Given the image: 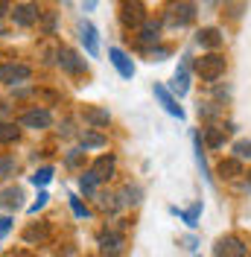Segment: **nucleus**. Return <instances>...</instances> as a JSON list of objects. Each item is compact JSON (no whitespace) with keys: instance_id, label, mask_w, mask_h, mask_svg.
<instances>
[{"instance_id":"1","label":"nucleus","mask_w":251,"mask_h":257,"mask_svg":"<svg viewBox=\"0 0 251 257\" xmlns=\"http://www.w3.org/2000/svg\"><path fill=\"white\" fill-rule=\"evenodd\" d=\"M196 73L202 76L204 82H216L225 73V56L219 53H207L202 59H196Z\"/></svg>"},{"instance_id":"2","label":"nucleus","mask_w":251,"mask_h":257,"mask_svg":"<svg viewBox=\"0 0 251 257\" xmlns=\"http://www.w3.org/2000/svg\"><path fill=\"white\" fill-rule=\"evenodd\" d=\"M30 76H32V70L21 62L0 64V85H21V82H27Z\"/></svg>"},{"instance_id":"3","label":"nucleus","mask_w":251,"mask_h":257,"mask_svg":"<svg viewBox=\"0 0 251 257\" xmlns=\"http://www.w3.org/2000/svg\"><path fill=\"white\" fill-rule=\"evenodd\" d=\"M193 18H196V6L190 0H175V3H170V15H167L170 27H187Z\"/></svg>"},{"instance_id":"4","label":"nucleus","mask_w":251,"mask_h":257,"mask_svg":"<svg viewBox=\"0 0 251 257\" xmlns=\"http://www.w3.org/2000/svg\"><path fill=\"white\" fill-rule=\"evenodd\" d=\"M213 254L216 257H245L248 254V245L239 237H219L216 245H213Z\"/></svg>"},{"instance_id":"5","label":"nucleus","mask_w":251,"mask_h":257,"mask_svg":"<svg viewBox=\"0 0 251 257\" xmlns=\"http://www.w3.org/2000/svg\"><path fill=\"white\" fill-rule=\"evenodd\" d=\"M152 94H155V99L164 105V111H167V114H173V117H178V120H184V108L178 105V96H175L170 88H164V85H158V82H155Z\"/></svg>"},{"instance_id":"6","label":"nucleus","mask_w":251,"mask_h":257,"mask_svg":"<svg viewBox=\"0 0 251 257\" xmlns=\"http://www.w3.org/2000/svg\"><path fill=\"white\" fill-rule=\"evenodd\" d=\"M79 41H82V47H85V53L91 59L99 56V32H96V27L91 21H82L79 24Z\"/></svg>"},{"instance_id":"7","label":"nucleus","mask_w":251,"mask_h":257,"mask_svg":"<svg viewBox=\"0 0 251 257\" xmlns=\"http://www.w3.org/2000/svg\"><path fill=\"white\" fill-rule=\"evenodd\" d=\"M120 21H123L126 27H135V30H141L149 18H146V9H143L138 0H126V3H123V12H120Z\"/></svg>"},{"instance_id":"8","label":"nucleus","mask_w":251,"mask_h":257,"mask_svg":"<svg viewBox=\"0 0 251 257\" xmlns=\"http://www.w3.org/2000/svg\"><path fill=\"white\" fill-rule=\"evenodd\" d=\"M170 91H173L175 96H184L190 91V56H184L181 59V64H178V70L173 73V82H170Z\"/></svg>"},{"instance_id":"9","label":"nucleus","mask_w":251,"mask_h":257,"mask_svg":"<svg viewBox=\"0 0 251 257\" xmlns=\"http://www.w3.org/2000/svg\"><path fill=\"white\" fill-rule=\"evenodd\" d=\"M53 123V114L47 108H30L21 114V126L24 128H47Z\"/></svg>"},{"instance_id":"10","label":"nucleus","mask_w":251,"mask_h":257,"mask_svg":"<svg viewBox=\"0 0 251 257\" xmlns=\"http://www.w3.org/2000/svg\"><path fill=\"white\" fill-rule=\"evenodd\" d=\"M38 18H41L38 3H21V6H15V12H12V21H15L18 27H32Z\"/></svg>"},{"instance_id":"11","label":"nucleus","mask_w":251,"mask_h":257,"mask_svg":"<svg viewBox=\"0 0 251 257\" xmlns=\"http://www.w3.org/2000/svg\"><path fill=\"white\" fill-rule=\"evenodd\" d=\"M123 245H126V237L123 234H117V231L99 234V248H102V254H108V257L123 254Z\"/></svg>"},{"instance_id":"12","label":"nucleus","mask_w":251,"mask_h":257,"mask_svg":"<svg viewBox=\"0 0 251 257\" xmlns=\"http://www.w3.org/2000/svg\"><path fill=\"white\" fill-rule=\"evenodd\" d=\"M108 59H111V64L117 67V73H120L123 79H132V76H135V64H132V59H129L120 47H111L108 50Z\"/></svg>"},{"instance_id":"13","label":"nucleus","mask_w":251,"mask_h":257,"mask_svg":"<svg viewBox=\"0 0 251 257\" xmlns=\"http://www.w3.org/2000/svg\"><path fill=\"white\" fill-rule=\"evenodd\" d=\"M59 64H62V70H67V73H82L85 70V59H79V53H73L70 47L59 50Z\"/></svg>"},{"instance_id":"14","label":"nucleus","mask_w":251,"mask_h":257,"mask_svg":"<svg viewBox=\"0 0 251 257\" xmlns=\"http://www.w3.org/2000/svg\"><path fill=\"white\" fill-rule=\"evenodd\" d=\"M196 41H199V47L204 50H219L222 47V32L216 27H204V30L196 32Z\"/></svg>"},{"instance_id":"15","label":"nucleus","mask_w":251,"mask_h":257,"mask_svg":"<svg viewBox=\"0 0 251 257\" xmlns=\"http://www.w3.org/2000/svg\"><path fill=\"white\" fill-rule=\"evenodd\" d=\"M21 199H24L21 187H6V190H0V210L15 213V210L21 208Z\"/></svg>"},{"instance_id":"16","label":"nucleus","mask_w":251,"mask_h":257,"mask_svg":"<svg viewBox=\"0 0 251 257\" xmlns=\"http://www.w3.org/2000/svg\"><path fill=\"white\" fill-rule=\"evenodd\" d=\"M82 117H85V123H91L94 128H102V126H108V123H111L108 108H96V105H85Z\"/></svg>"},{"instance_id":"17","label":"nucleus","mask_w":251,"mask_h":257,"mask_svg":"<svg viewBox=\"0 0 251 257\" xmlns=\"http://www.w3.org/2000/svg\"><path fill=\"white\" fill-rule=\"evenodd\" d=\"M193 152H196V164H199V170H202V178L207 181V184H213V176H210L207 161H204V141H202V135H199V132L193 135Z\"/></svg>"},{"instance_id":"18","label":"nucleus","mask_w":251,"mask_h":257,"mask_svg":"<svg viewBox=\"0 0 251 257\" xmlns=\"http://www.w3.org/2000/svg\"><path fill=\"white\" fill-rule=\"evenodd\" d=\"M114 167H117V158H114V155H99L91 170H94L96 176H99V181H102V178H108L111 173H114Z\"/></svg>"},{"instance_id":"19","label":"nucleus","mask_w":251,"mask_h":257,"mask_svg":"<svg viewBox=\"0 0 251 257\" xmlns=\"http://www.w3.org/2000/svg\"><path fill=\"white\" fill-rule=\"evenodd\" d=\"M138 32H141V35H138L141 44H155L158 38H161V24H158V21H146Z\"/></svg>"},{"instance_id":"20","label":"nucleus","mask_w":251,"mask_h":257,"mask_svg":"<svg viewBox=\"0 0 251 257\" xmlns=\"http://www.w3.org/2000/svg\"><path fill=\"white\" fill-rule=\"evenodd\" d=\"M170 210H173L178 219H184L190 228H196V225H199V216H202V202H196V205L187 208V210H178V208H170Z\"/></svg>"},{"instance_id":"21","label":"nucleus","mask_w":251,"mask_h":257,"mask_svg":"<svg viewBox=\"0 0 251 257\" xmlns=\"http://www.w3.org/2000/svg\"><path fill=\"white\" fill-rule=\"evenodd\" d=\"M219 176H222V178H236V176H242V161H239V158L222 161V164H219Z\"/></svg>"},{"instance_id":"22","label":"nucleus","mask_w":251,"mask_h":257,"mask_svg":"<svg viewBox=\"0 0 251 257\" xmlns=\"http://www.w3.org/2000/svg\"><path fill=\"white\" fill-rule=\"evenodd\" d=\"M96 184H99V176H96L94 170H88V173L79 176V190L85 193V196H91V193L96 190Z\"/></svg>"},{"instance_id":"23","label":"nucleus","mask_w":251,"mask_h":257,"mask_svg":"<svg viewBox=\"0 0 251 257\" xmlns=\"http://www.w3.org/2000/svg\"><path fill=\"white\" fill-rule=\"evenodd\" d=\"M79 144H82V149H96V146H105V135H99V132H85Z\"/></svg>"},{"instance_id":"24","label":"nucleus","mask_w":251,"mask_h":257,"mask_svg":"<svg viewBox=\"0 0 251 257\" xmlns=\"http://www.w3.org/2000/svg\"><path fill=\"white\" fill-rule=\"evenodd\" d=\"M30 181L35 184V187H44V184H50L53 181V167H41V170H35L30 176Z\"/></svg>"},{"instance_id":"25","label":"nucleus","mask_w":251,"mask_h":257,"mask_svg":"<svg viewBox=\"0 0 251 257\" xmlns=\"http://www.w3.org/2000/svg\"><path fill=\"white\" fill-rule=\"evenodd\" d=\"M47 228H35V225H32V228H27V231H24V240L27 242H44L47 240Z\"/></svg>"},{"instance_id":"26","label":"nucleus","mask_w":251,"mask_h":257,"mask_svg":"<svg viewBox=\"0 0 251 257\" xmlns=\"http://www.w3.org/2000/svg\"><path fill=\"white\" fill-rule=\"evenodd\" d=\"M204 135V141H207V146H222V141H225V135H222V128H204L202 132Z\"/></svg>"},{"instance_id":"27","label":"nucleus","mask_w":251,"mask_h":257,"mask_svg":"<svg viewBox=\"0 0 251 257\" xmlns=\"http://www.w3.org/2000/svg\"><path fill=\"white\" fill-rule=\"evenodd\" d=\"M234 158L251 161V141H236L234 144Z\"/></svg>"},{"instance_id":"28","label":"nucleus","mask_w":251,"mask_h":257,"mask_svg":"<svg viewBox=\"0 0 251 257\" xmlns=\"http://www.w3.org/2000/svg\"><path fill=\"white\" fill-rule=\"evenodd\" d=\"M15 158H12V155H3V158H0V178H9L12 176V173H15Z\"/></svg>"},{"instance_id":"29","label":"nucleus","mask_w":251,"mask_h":257,"mask_svg":"<svg viewBox=\"0 0 251 257\" xmlns=\"http://www.w3.org/2000/svg\"><path fill=\"white\" fill-rule=\"evenodd\" d=\"M0 141H3V144L18 141V128L12 126V123H0Z\"/></svg>"},{"instance_id":"30","label":"nucleus","mask_w":251,"mask_h":257,"mask_svg":"<svg viewBox=\"0 0 251 257\" xmlns=\"http://www.w3.org/2000/svg\"><path fill=\"white\" fill-rule=\"evenodd\" d=\"M123 196H126L123 199L126 205H138V202H141V187H132V184H129L123 190Z\"/></svg>"},{"instance_id":"31","label":"nucleus","mask_w":251,"mask_h":257,"mask_svg":"<svg viewBox=\"0 0 251 257\" xmlns=\"http://www.w3.org/2000/svg\"><path fill=\"white\" fill-rule=\"evenodd\" d=\"M67 199H70V208H73V213H76L79 219H85V216H88V213H91V210L85 208V205H82V202H79L76 196H73V193H70V196H67Z\"/></svg>"},{"instance_id":"32","label":"nucleus","mask_w":251,"mask_h":257,"mask_svg":"<svg viewBox=\"0 0 251 257\" xmlns=\"http://www.w3.org/2000/svg\"><path fill=\"white\" fill-rule=\"evenodd\" d=\"M47 202H50V196L41 190V193H38V199H35V202L30 205V213H38V210H44V208H47Z\"/></svg>"},{"instance_id":"33","label":"nucleus","mask_w":251,"mask_h":257,"mask_svg":"<svg viewBox=\"0 0 251 257\" xmlns=\"http://www.w3.org/2000/svg\"><path fill=\"white\" fill-rule=\"evenodd\" d=\"M167 56H170V50L167 47H152L149 50V62H164Z\"/></svg>"},{"instance_id":"34","label":"nucleus","mask_w":251,"mask_h":257,"mask_svg":"<svg viewBox=\"0 0 251 257\" xmlns=\"http://www.w3.org/2000/svg\"><path fill=\"white\" fill-rule=\"evenodd\" d=\"M82 155H85L82 149H70V152H67V161H64V164H67V167H76L79 161H82Z\"/></svg>"},{"instance_id":"35","label":"nucleus","mask_w":251,"mask_h":257,"mask_svg":"<svg viewBox=\"0 0 251 257\" xmlns=\"http://www.w3.org/2000/svg\"><path fill=\"white\" fill-rule=\"evenodd\" d=\"M199 114H202V117H216L219 108H216L213 102H204V105H199Z\"/></svg>"},{"instance_id":"36","label":"nucleus","mask_w":251,"mask_h":257,"mask_svg":"<svg viewBox=\"0 0 251 257\" xmlns=\"http://www.w3.org/2000/svg\"><path fill=\"white\" fill-rule=\"evenodd\" d=\"M9 228H12V219H9V216H3V219H0V237H6V234H9Z\"/></svg>"},{"instance_id":"37","label":"nucleus","mask_w":251,"mask_h":257,"mask_svg":"<svg viewBox=\"0 0 251 257\" xmlns=\"http://www.w3.org/2000/svg\"><path fill=\"white\" fill-rule=\"evenodd\" d=\"M82 6H85V12H94L96 6H99V0H82Z\"/></svg>"},{"instance_id":"38","label":"nucleus","mask_w":251,"mask_h":257,"mask_svg":"<svg viewBox=\"0 0 251 257\" xmlns=\"http://www.w3.org/2000/svg\"><path fill=\"white\" fill-rule=\"evenodd\" d=\"M6 12H9V3H6V0H0V18L6 15Z\"/></svg>"},{"instance_id":"39","label":"nucleus","mask_w":251,"mask_h":257,"mask_svg":"<svg viewBox=\"0 0 251 257\" xmlns=\"http://www.w3.org/2000/svg\"><path fill=\"white\" fill-rule=\"evenodd\" d=\"M222 0H204V6H207V9H213V6H219Z\"/></svg>"},{"instance_id":"40","label":"nucleus","mask_w":251,"mask_h":257,"mask_svg":"<svg viewBox=\"0 0 251 257\" xmlns=\"http://www.w3.org/2000/svg\"><path fill=\"white\" fill-rule=\"evenodd\" d=\"M9 257H32V254H27V251H15V254H9Z\"/></svg>"},{"instance_id":"41","label":"nucleus","mask_w":251,"mask_h":257,"mask_svg":"<svg viewBox=\"0 0 251 257\" xmlns=\"http://www.w3.org/2000/svg\"><path fill=\"white\" fill-rule=\"evenodd\" d=\"M0 35H3V30H0Z\"/></svg>"},{"instance_id":"42","label":"nucleus","mask_w":251,"mask_h":257,"mask_svg":"<svg viewBox=\"0 0 251 257\" xmlns=\"http://www.w3.org/2000/svg\"><path fill=\"white\" fill-rule=\"evenodd\" d=\"M248 257H251V254H248Z\"/></svg>"}]
</instances>
